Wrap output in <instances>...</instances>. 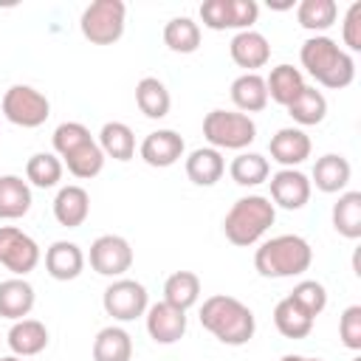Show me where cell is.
Segmentation results:
<instances>
[{
    "mask_svg": "<svg viewBox=\"0 0 361 361\" xmlns=\"http://www.w3.org/2000/svg\"><path fill=\"white\" fill-rule=\"evenodd\" d=\"M302 68L330 90H344L355 79V59L327 34H313L299 48Z\"/></svg>",
    "mask_w": 361,
    "mask_h": 361,
    "instance_id": "cell-1",
    "label": "cell"
},
{
    "mask_svg": "<svg viewBox=\"0 0 361 361\" xmlns=\"http://www.w3.org/2000/svg\"><path fill=\"white\" fill-rule=\"evenodd\" d=\"M200 324L220 344H228V347L248 344L254 338V330H257L254 310L245 302H240L237 296H228V293H214V296L203 299Z\"/></svg>",
    "mask_w": 361,
    "mask_h": 361,
    "instance_id": "cell-2",
    "label": "cell"
},
{
    "mask_svg": "<svg viewBox=\"0 0 361 361\" xmlns=\"http://www.w3.org/2000/svg\"><path fill=\"white\" fill-rule=\"evenodd\" d=\"M313 248L299 234H276L254 251V268L265 279H290L310 268Z\"/></svg>",
    "mask_w": 361,
    "mask_h": 361,
    "instance_id": "cell-3",
    "label": "cell"
},
{
    "mask_svg": "<svg viewBox=\"0 0 361 361\" xmlns=\"http://www.w3.org/2000/svg\"><path fill=\"white\" fill-rule=\"evenodd\" d=\"M276 220V206L265 195H245L231 203L223 217V234L231 245L248 248L265 237V231Z\"/></svg>",
    "mask_w": 361,
    "mask_h": 361,
    "instance_id": "cell-4",
    "label": "cell"
},
{
    "mask_svg": "<svg viewBox=\"0 0 361 361\" xmlns=\"http://www.w3.org/2000/svg\"><path fill=\"white\" fill-rule=\"evenodd\" d=\"M203 138L214 149H237L245 152L248 144L257 138V124L251 116L240 110H209L203 118Z\"/></svg>",
    "mask_w": 361,
    "mask_h": 361,
    "instance_id": "cell-5",
    "label": "cell"
},
{
    "mask_svg": "<svg viewBox=\"0 0 361 361\" xmlns=\"http://www.w3.org/2000/svg\"><path fill=\"white\" fill-rule=\"evenodd\" d=\"M127 6L121 0H93L79 17L82 37L93 45H113L124 37Z\"/></svg>",
    "mask_w": 361,
    "mask_h": 361,
    "instance_id": "cell-6",
    "label": "cell"
},
{
    "mask_svg": "<svg viewBox=\"0 0 361 361\" xmlns=\"http://www.w3.org/2000/svg\"><path fill=\"white\" fill-rule=\"evenodd\" d=\"M0 110H3V116L11 124L25 127V130H34V127H42L48 121L51 102H48V96L42 90H37L31 85H11L3 93Z\"/></svg>",
    "mask_w": 361,
    "mask_h": 361,
    "instance_id": "cell-7",
    "label": "cell"
},
{
    "mask_svg": "<svg viewBox=\"0 0 361 361\" xmlns=\"http://www.w3.org/2000/svg\"><path fill=\"white\" fill-rule=\"evenodd\" d=\"M102 307L107 316H113V322H135L138 316L147 313L149 307V293L141 282L118 276L113 279L104 293H102Z\"/></svg>",
    "mask_w": 361,
    "mask_h": 361,
    "instance_id": "cell-8",
    "label": "cell"
},
{
    "mask_svg": "<svg viewBox=\"0 0 361 361\" xmlns=\"http://www.w3.org/2000/svg\"><path fill=\"white\" fill-rule=\"evenodd\" d=\"M39 245L17 226H0V265L14 276H25L39 265Z\"/></svg>",
    "mask_w": 361,
    "mask_h": 361,
    "instance_id": "cell-9",
    "label": "cell"
},
{
    "mask_svg": "<svg viewBox=\"0 0 361 361\" xmlns=\"http://www.w3.org/2000/svg\"><path fill=\"white\" fill-rule=\"evenodd\" d=\"M87 259L99 276L118 279L133 268V245L121 234H102L90 243Z\"/></svg>",
    "mask_w": 361,
    "mask_h": 361,
    "instance_id": "cell-10",
    "label": "cell"
},
{
    "mask_svg": "<svg viewBox=\"0 0 361 361\" xmlns=\"http://www.w3.org/2000/svg\"><path fill=\"white\" fill-rule=\"evenodd\" d=\"M271 203L288 212H296L302 206H307L310 200V178L302 169H279L271 175Z\"/></svg>",
    "mask_w": 361,
    "mask_h": 361,
    "instance_id": "cell-11",
    "label": "cell"
},
{
    "mask_svg": "<svg viewBox=\"0 0 361 361\" xmlns=\"http://www.w3.org/2000/svg\"><path fill=\"white\" fill-rule=\"evenodd\" d=\"M310 135L302 127H282L268 141L271 161H276L282 169H296L299 164H305L310 158Z\"/></svg>",
    "mask_w": 361,
    "mask_h": 361,
    "instance_id": "cell-12",
    "label": "cell"
},
{
    "mask_svg": "<svg viewBox=\"0 0 361 361\" xmlns=\"http://www.w3.org/2000/svg\"><path fill=\"white\" fill-rule=\"evenodd\" d=\"M183 152H186V141L175 130H152L138 147L141 161L155 169H166V166L178 164L183 158Z\"/></svg>",
    "mask_w": 361,
    "mask_h": 361,
    "instance_id": "cell-13",
    "label": "cell"
},
{
    "mask_svg": "<svg viewBox=\"0 0 361 361\" xmlns=\"http://www.w3.org/2000/svg\"><path fill=\"white\" fill-rule=\"evenodd\" d=\"M147 333L155 344H175L186 333V310L169 305V302H155L147 307Z\"/></svg>",
    "mask_w": 361,
    "mask_h": 361,
    "instance_id": "cell-14",
    "label": "cell"
},
{
    "mask_svg": "<svg viewBox=\"0 0 361 361\" xmlns=\"http://www.w3.org/2000/svg\"><path fill=\"white\" fill-rule=\"evenodd\" d=\"M228 54L234 59V65L245 68V73H257V68H265L271 59V42L265 34L248 28V31H237L228 42Z\"/></svg>",
    "mask_w": 361,
    "mask_h": 361,
    "instance_id": "cell-15",
    "label": "cell"
},
{
    "mask_svg": "<svg viewBox=\"0 0 361 361\" xmlns=\"http://www.w3.org/2000/svg\"><path fill=\"white\" fill-rule=\"evenodd\" d=\"M350 178H353L350 161L338 152H327V155L316 158L313 172H310V186H316L324 195H341L347 189Z\"/></svg>",
    "mask_w": 361,
    "mask_h": 361,
    "instance_id": "cell-16",
    "label": "cell"
},
{
    "mask_svg": "<svg viewBox=\"0 0 361 361\" xmlns=\"http://www.w3.org/2000/svg\"><path fill=\"white\" fill-rule=\"evenodd\" d=\"M85 268V254L76 243L71 240H56L45 248V271L56 282H71L82 274Z\"/></svg>",
    "mask_w": 361,
    "mask_h": 361,
    "instance_id": "cell-17",
    "label": "cell"
},
{
    "mask_svg": "<svg viewBox=\"0 0 361 361\" xmlns=\"http://www.w3.org/2000/svg\"><path fill=\"white\" fill-rule=\"evenodd\" d=\"M90 214V195L85 186L79 183H68L59 186L56 197H54V217L59 226L65 228H79Z\"/></svg>",
    "mask_w": 361,
    "mask_h": 361,
    "instance_id": "cell-18",
    "label": "cell"
},
{
    "mask_svg": "<svg viewBox=\"0 0 361 361\" xmlns=\"http://www.w3.org/2000/svg\"><path fill=\"white\" fill-rule=\"evenodd\" d=\"M34 302H37V293L25 276H11L0 282V316L3 319H11V322L25 319L34 310Z\"/></svg>",
    "mask_w": 361,
    "mask_h": 361,
    "instance_id": "cell-19",
    "label": "cell"
},
{
    "mask_svg": "<svg viewBox=\"0 0 361 361\" xmlns=\"http://www.w3.org/2000/svg\"><path fill=\"white\" fill-rule=\"evenodd\" d=\"M226 172V158L214 147H197L186 155V178L195 186H214Z\"/></svg>",
    "mask_w": 361,
    "mask_h": 361,
    "instance_id": "cell-20",
    "label": "cell"
},
{
    "mask_svg": "<svg viewBox=\"0 0 361 361\" xmlns=\"http://www.w3.org/2000/svg\"><path fill=\"white\" fill-rule=\"evenodd\" d=\"M6 341L11 347V355H20V358L39 355L48 347V327L39 319H20L11 324Z\"/></svg>",
    "mask_w": 361,
    "mask_h": 361,
    "instance_id": "cell-21",
    "label": "cell"
},
{
    "mask_svg": "<svg viewBox=\"0 0 361 361\" xmlns=\"http://www.w3.org/2000/svg\"><path fill=\"white\" fill-rule=\"evenodd\" d=\"M265 90H268V99L288 107L302 90H305V76L299 68L282 62L276 68H271V73L265 76Z\"/></svg>",
    "mask_w": 361,
    "mask_h": 361,
    "instance_id": "cell-22",
    "label": "cell"
},
{
    "mask_svg": "<svg viewBox=\"0 0 361 361\" xmlns=\"http://www.w3.org/2000/svg\"><path fill=\"white\" fill-rule=\"evenodd\" d=\"M31 209V186L20 175H0V220H20Z\"/></svg>",
    "mask_w": 361,
    "mask_h": 361,
    "instance_id": "cell-23",
    "label": "cell"
},
{
    "mask_svg": "<svg viewBox=\"0 0 361 361\" xmlns=\"http://www.w3.org/2000/svg\"><path fill=\"white\" fill-rule=\"evenodd\" d=\"M231 102L240 113H259L268 104V90H265V76L259 73H240L231 82Z\"/></svg>",
    "mask_w": 361,
    "mask_h": 361,
    "instance_id": "cell-24",
    "label": "cell"
},
{
    "mask_svg": "<svg viewBox=\"0 0 361 361\" xmlns=\"http://www.w3.org/2000/svg\"><path fill=\"white\" fill-rule=\"evenodd\" d=\"M133 358V338L124 327L110 324L102 327L93 338V361H130Z\"/></svg>",
    "mask_w": 361,
    "mask_h": 361,
    "instance_id": "cell-25",
    "label": "cell"
},
{
    "mask_svg": "<svg viewBox=\"0 0 361 361\" xmlns=\"http://www.w3.org/2000/svg\"><path fill=\"white\" fill-rule=\"evenodd\" d=\"M135 104L138 110L147 116V118H164L169 116V107H172V96L166 90V85L158 79V76H144L138 85H135Z\"/></svg>",
    "mask_w": 361,
    "mask_h": 361,
    "instance_id": "cell-26",
    "label": "cell"
},
{
    "mask_svg": "<svg viewBox=\"0 0 361 361\" xmlns=\"http://www.w3.org/2000/svg\"><path fill=\"white\" fill-rule=\"evenodd\" d=\"M96 144L102 147L104 158H113V161H130L135 155V133L124 121H107V124H102Z\"/></svg>",
    "mask_w": 361,
    "mask_h": 361,
    "instance_id": "cell-27",
    "label": "cell"
},
{
    "mask_svg": "<svg viewBox=\"0 0 361 361\" xmlns=\"http://www.w3.org/2000/svg\"><path fill=\"white\" fill-rule=\"evenodd\" d=\"M333 228L344 237V240H358L361 237V192H341L338 200L333 203L330 212Z\"/></svg>",
    "mask_w": 361,
    "mask_h": 361,
    "instance_id": "cell-28",
    "label": "cell"
},
{
    "mask_svg": "<svg viewBox=\"0 0 361 361\" xmlns=\"http://www.w3.org/2000/svg\"><path fill=\"white\" fill-rule=\"evenodd\" d=\"M288 116L299 124V127H313V124H322L324 116H327V99L322 90L305 85V90L285 107Z\"/></svg>",
    "mask_w": 361,
    "mask_h": 361,
    "instance_id": "cell-29",
    "label": "cell"
},
{
    "mask_svg": "<svg viewBox=\"0 0 361 361\" xmlns=\"http://www.w3.org/2000/svg\"><path fill=\"white\" fill-rule=\"evenodd\" d=\"M197 299H200V276L195 271H175L166 276L164 302H169L180 310H189L197 305Z\"/></svg>",
    "mask_w": 361,
    "mask_h": 361,
    "instance_id": "cell-30",
    "label": "cell"
},
{
    "mask_svg": "<svg viewBox=\"0 0 361 361\" xmlns=\"http://www.w3.org/2000/svg\"><path fill=\"white\" fill-rule=\"evenodd\" d=\"M274 324L285 338H305L313 330V316H307L290 296H285L274 307Z\"/></svg>",
    "mask_w": 361,
    "mask_h": 361,
    "instance_id": "cell-31",
    "label": "cell"
},
{
    "mask_svg": "<svg viewBox=\"0 0 361 361\" xmlns=\"http://www.w3.org/2000/svg\"><path fill=\"white\" fill-rule=\"evenodd\" d=\"M164 45L175 54H195L200 48V25L186 14L172 17L164 25Z\"/></svg>",
    "mask_w": 361,
    "mask_h": 361,
    "instance_id": "cell-32",
    "label": "cell"
},
{
    "mask_svg": "<svg viewBox=\"0 0 361 361\" xmlns=\"http://www.w3.org/2000/svg\"><path fill=\"white\" fill-rule=\"evenodd\" d=\"M62 161V166H68V172L73 175V178H79V180H90V178H96L102 169H104V152H102V147L96 144V138L93 141H87V144H82L79 149H73L71 155H65V158H59Z\"/></svg>",
    "mask_w": 361,
    "mask_h": 361,
    "instance_id": "cell-33",
    "label": "cell"
},
{
    "mask_svg": "<svg viewBox=\"0 0 361 361\" xmlns=\"http://www.w3.org/2000/svg\"><path fill=\"white\" fill-rule=\"evenodd\" d=\"M228 175L237 186H259L271 178V164L259 152H240L228 164Z\"/></svg>",
    "mask_w": 361,
    "mask_h": 361,
    "instance_id": "cell-34",
    "label": "cell"
},
{
    "mask_svg": "<svg viewBox=\"0 0 361 361\" xmlns=\"http://www.w3.org/2000/svg\"><path fill=\"white\" fill-rule=\"evenodd\" d=\"M62 161L56 152H34L25 164V180L37 189H54L62 180Z\"/></svg>",
    "mask_w": 361,
    "mask_h": 361,
    "instance_id": "cell-35",
    "label": "cell"
},
{
    "mask_svg": "<svg viewBox=\"0 0 361 361\" xmlns=\"http://www.w3.org/2000/svg\"><path fill=\"white\" fill-rule=\"evenodd\" d=\"M338 17V6L333 0H302L296 6V20L305 31L324 34Z\"/></svg>",
    "mask_w": 361,
    "mask_h": 361,
    "instance_id": "cell-36",
    "label": "cell"
},
{
    "mask_svg": "<svg viewBox=\"0 0 361 361\" xmlns=\"http://www.w3.org/2000/svg\"><path fill=\"white\" fill-rule=\"evenodd\" d=\"M288 296H290L307 316H313V319L327 307V288H324L322 282H316V279H302V282H296Z\"/></svg>",
    "mask_w": 361,
    "mask_h": 361,
    "instance_id": "cell-37",
    "label": "cell"
},
{
    "mask_svg": "<svg viewBox=\"0 0 361 361\" xmlns=\"http://www.w3.org/2000/svg\"><path fill=\"white\" fill-rule=\"evenodd\" d=\"M51 141H54V152H56L59 158H65V155H71L73 149H79L82 144L93 141V135H90V130H87L82 121H62V124L54 130Z\"/></svg>",
    "mask_w": 361,
    "mask_h": 361,
    "instance_id": "cell-38",
    "label": "cell"
},
{
    "mask_svg": "<svg viewBox=\"0 0 361 361\" xmlns=\"http://www.w3.org/2000/svg\"><path fill=\"white\" fill-rule=\"evenodd\" d=\"M338 338L347 350H361V305H350L338 316Z\"/></svg>",
    "mask_w": 361,
    "mask_h": 361,
    "instance_id": "cell-39",
    "label": "cell"
},
{
    "mask_svg": "<svg viewBox=\"0 0 361 361\" xmlns=\"http://www.w3.org/2000/svg\"><path fill=\"white\" fill-rule=\"evenodd\" d=\"M259 17V6L254 0H226V23L234 31H248Z\"/></svg>",
    "mask_w": 361,
    "mask_h": 361,
    "instance_id": "cell-40",
    "label": "cell"
},
{
    "mask_svg": "<svg viewBox=\"0 0 361 361\" xmlns=\"http://www.w3.org/2000/svg\"><path fill=\"white\" fill-rule=\"evenodd\" d=\"M341 39L350 51H361V3H353L347 8L344 23H341Z\"/></svg>",
    "mask_w": 361,
    "mask_h": 361,
    "instance_id": "cell-41",
    "label": "cell"
},
{
    "mask_svg": "<svg viewBox=\"0 0 361 361\" xmlns=\"http://www.w3.org/2000/svg\"><path fill=\"white\" fill-rule=\"evenodd\" d=\"M200 23L212 31H226V0H206L200 3Z\"/></svg>",
    "mask_w": 361,
    "mask_h": 361,
    "instance_id": "cell-42",
    "label": "cell"
},
{
    "mask_svg": "<svg viewBox=\"0 0 361 361\" xmlns=\"http://www.w3.org/2000/svg\"><path fill=\"white\" fill-rule=\"evenodd\" d=\"M279 361H322V358H310V355H293V353H288V355H282Z\"/></svg>",
    "mask_w": 361,
    "mask_h": 361,
    "instance_id": "cell-43",
    "label": "cell"
},
{
    "mask_svg": "<svg viewBox=\"0 0 361 361\" xmlns=\"http://www.w3.org/2000/svg\"><path fill=\"white\" fill-rule=\"evenodd\" d=\"M0 361H23V358H20V355H3Z\"/></svg>",
    "mask_w": 361,
    "mask_h": 361,
    "instance_id": "cell-44",
    "label": "cell"
},
{
    "mask_svg": "<svg viewBox=\"0 0 361 361\" xmlns=\"http://www.w3.org/2000/svg\"><path fill=\"white\" fill-rule=\"evenodd\" d=\"M353 361H361V355H355V358H353Z\"/></svg>",
    "mask_w": 361,
    "mask_h": 361,
    "instance_id": "cell-45",
    "label": "cell"
}]
</instances>
